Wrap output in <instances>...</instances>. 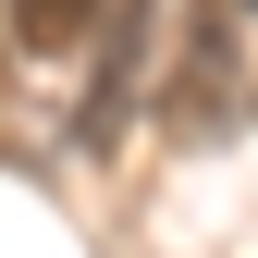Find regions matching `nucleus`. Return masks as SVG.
Masks as SVG:
<instances>
[{"instance_id": "1", "label": "nucleus", "mask_w": 258, "mask_h": 258, "mask_svg": "<svg viewBox=\"0 0 258 258\" xmlns=\"http://www.w3.org/2000/svg\"><path fill=\"white\" fill-rule=\"evenodd\" d=\"M0 13H13V37L37 49V61H61V49H86V37H99V13H111V0H0Z\"/></svg>"}]
</instances>
